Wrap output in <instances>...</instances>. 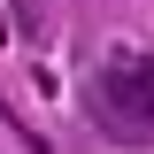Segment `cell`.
Wrapping results in <instances>:
<instances>
[{"label": "cell", "instance_id": "obj_1", "mask_svg": "<svg viewBox=\"0 0 154 154\" xmlns=\"http://www.w3.org/2000/svg\"><path fill=\"white\" fill-rule=\"evenodd\" d=\"M93 123L131 146L154 139V62L146 54H108L93 69Z\"/></svg>", "mask_w": 154, "mask_h": 154}]
</instances>
